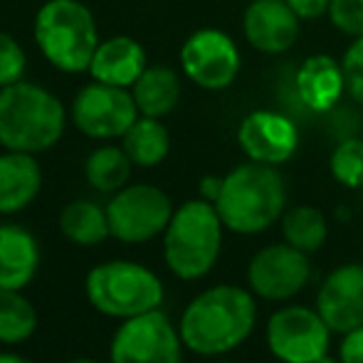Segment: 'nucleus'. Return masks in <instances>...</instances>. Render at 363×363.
<instances>
[{
	"label": "nucleus",
	"mask_w": 363,
	"mask_h": 363,
	"mask_svg": "<svg viewBox=\"0 0 363 363\" xmlns=\"http://www.w3.org/2000/svg\"><path fill=\"white\" fill-rule=\"evenodd\" d=\"M257 309L250 291L235 284L206 289L181 316L183 346L201 356H220L238 349L255 329Z\"/></svg>",
	"instance_id": "nucleus-1"
},
{
	"label": "nucleus",
	"mask_w": 363,
	"mask_h": 363,
	"mask_svg": "<svg viewBox=\"0 0 363 363\" xmlns=\"http://www.w3.org/2000/svg\"><path fill=\"white\" fill-rule=\"evenodd\" d=\"M67 109L43 84L20 79L0 89V146L5 151L45 153L60 144Z\"/></svg>",
	"instance_id": "nucleus-2"
},
{
	"label": "nucleus",
	"mask_w": 363,
	"mask_h": 363,
	"mask_svg": "<svg viewBox=\"0 0 363 363\" xmlns=\"http://www.w3.org/2000/svg\"><path fill=\"white\" fill-rule=\"evenodd\" d=\"M287 191L274 166L250 161L223 178L218 201L213 203L228 230L255 235L282 218Z\"/></svg>",
	"instance_id": "nucleus-3"
},
{
	"label": "nucleus",
	"mask_w": 363,
	"mask_h": 363,
	"mask_svg": "<svg viewBox=\"0 0 363 363\" xmlns=\"http://www.w3.org/2000/svg\"><path fill=\"white\" fill-rule=\"evenodd\" d=\"M40 55L65 74L89 72L99 48L94 13L82 0H48L40 5L33 25Z\"/></svg>",
	"instance_id": "nucleus-4"
},
{
	"label": "nucleus",
	"mask_w": 363,
	"mask_h": 363,
	"mask_svg": "<svg viewBox=\"0 0 363 363\" xmlns=\"http://www.w3.org/2000/svg\"><path fill=\"white\" fill-rule=\"evenodd\" d=\"M223 220L211 201H186L173 211L163 233V257L176 277L201 279L218 262L223 247Z\"/></svg>",
	"instance_id": "nucleus-5"
},
{
	"label": "nucleus",
	"mask_w": 363,
	"mask_h": 363,
	"mask_svg": "<svg viewBox=\"0 0 363 363\" xmlns=\"http://www.w3.org/2000/svg\"><path fill=\"white\" fill-rule=\"evenodd\" d=\"M84 294L94 311L124 321L161 309L163 304L161 279L144 264L129 259L91 267L84 279Z\"/></svg>",
	"instance_id": "nucleus-6"
},
{
	"label": "nucleus",
	"mask_w": 363,
	"mask_h": 363,
	"mask_svg": "<svg viewBox=\"0 0 363 363\" xmlns=\"http://www.w3.org/2000/svg\"><path fill=\"white\" fill-rule=\"evenodd\" d=\"M111 238L126 245H141L166 233L173 218V203L158 186L129 183L106 203Z\"/></svg>",
	"instance_id": "nucleus-7"
},
{
	"label": "nucleus",
	"mask_w": 363,
	"mask_h": 363,
	"mask_svg": "<svg viewBox=\"0 0 363 363\" xmlns=\"http://www.w3.org/2000/svg\"><path fill=\"white\" fill-rule=\"evenodd\" d=\"M69 116L79 134L96 141H111L121 139L141 114L131 89L91 79L74 94Z\"/></svg>",
	"instance_id": "nucleus-8"
},
{
	"label": "nucleus",
	"mask_w": 363,
	"mask_h": 363,
	"mask_svg": "<svg viewBox=\"0 0 363 363\" xmlns=\"http://www.w3.org/2000/svg\"><path fill=\"white\" fill-rule=\"evenodd\" d=\"M111 363H183L181 331L161 309L126 319L116 329L109 351Z\"/></svg>",
	"instance_id": "nucleus-9"
},
{
	"label": "nucleus",
	"mask_w": 363,
	"mask_h": 363,
	"mask_svg": "<svg viewBox=\"0 0 363 363\" xmlns=\"http://www.w3.org/2000/svg\"><path fill=\"white\" fill-rule=\"evenodd\" d=\"M183 74L208 91L228 89L240 74L242 57L228 33L218 28L196 30L181 48Z\"/></svg>",
	"instance_id": "nucleus-10"
},
{
	"label": "nucleus",
	"mask_w": 363,
	"mask_h": 363,
	"mask_svg": "<svg viewBox=\"0 0 363 363\" xmlns=\"http://www.w3.org/2000/svg\"><path fill=\"white\" fill-rule=\"evenodd\" d=\"M331 329L316 309L287 306L272 314L267 324L269 351L284 363H314L329 349Z\"/></svg>",
	"instance_id": "nucleus-11"
},
{
	"label": "nucleus",
	"mask_w": 363,
	"mask_h": 363,
	"mask_svg": "<svg viewBox=\"0 0 363 363\" xmlns=\"http://www.w3.org/2000/svg\"><path fill=\"white\" fill-rule=\"evenodd\" d=\"M311 264L306 252L284 245H269L259 250L247 267V282L255 294L262 299L282 301L299 294L301 287L309 282Z\"/></svg>",
	"instance_id": "nucleus-12"
},
{
	"label": "nucleus",
	"mask_w": 363,
	"mask_h": 363,
	"mask_svg": "<svg viewBox=\"0 0 363 363\" xmlns=\"http://www.w3.org/2000/svg\"><path fill=\"white\" fill-rule=\"evenodd\" d=\"M238 144L250 161L279 166L299 148V129L289 116L272 109H257L242 119Z\"/></svg>",
	"instance_id": "nucleus-13"
},
{
	"label": "nucleus",
	"mask_w": 363,
	"mask_h": 363,
	"mask_svg": "<svg viewBox=\"0 0 363 363\" xmlns=\"http://www.w3.org/2000/svg\"><path fill=\"white\" fill-rule=\"evenodd\" d=\"M242 33L257 52L282 55L299 40L301 18L287 0H252L242 15Z\"/></svg>",
	"instance_id": "nucleus-14"
},
{
	"label": "nucleus",
	"mask_w": 363,
	"mask_h": 363,
	"mask_svg": "<svg viewBox=\"0 0 363 363\" xmlns=\"http://www.w3.org/2000/svg\"><path fill=\"white\" fill-rule=\"evenodd\" d=\"M316 311L326 326L339 334L363 326V264L336 267L321 284Z\"/></svg>",
	"instance_id": "nucleus-15"
},
{
	"label": "nucleus",
	"mask_w": 363,
	"mask_h": 363,
	"mask_svg": "<svg viewBox=\"0 0 363 363\" xmlns=\"http://www.w3.org/2000/svg\"><path fill=\"white\" fill-rule=\"evenodd\" d=\"M146 67L148 57L144 45L129 35H114V38L99 43L94 57H91L89 74L91 79L104 82V84L131 89Z\"/></svg>",
	"instance_id": "nucleus-16"
},
{
	"label": "nucleus",
	"mask_w": 363,
	"mask_h": 363,
	"mask_svg": "<svg viewBox=\"0 0 363 363\" xmlns=\"http://www.w3.org/2000/svg\"><path fill=\"white\" fill-rule=\"evenodd\" d=\"M296 91L306 109L326 114L346 94V77L339 60L331 55H311L296 69Z\"/></svg>",
	"instance_id": "nucleus-17"
},
{
	"label": "nucleus",
	"mask_w": 363,
	"mask_h": 363,
	"mask_svg": "<svg viewBox=\"0 0 363 363\" xmlns=\"http://www.w3.org/2000/svg\"><path fill=\"white\" fill-rule=\"evenodd\" d=\"M43 188V168L33 153H0V216H13L33 206Z\"/></svg>",
	"instance_id": "nucleus-18"
},
{
	"label": "nucleus",
	"mask_w": 363,
	"mask_h": 363,
	"mask_svg": "<svg viewBox=\"0 0 363 363\" xmlns=\"http://www.w3.org/2000/svg\"><path fill=\"white\" fill-rule=\"evenodd\" d=\"M40 267V245L20 225H0V289H25Z\"/></svg>",
	"instance_id": "nucleus-19"
},
{
	"label": "nucleus",
	"mask_w": 363,
	"mask_h": 363,
	"mask_svg": "<svg viewBox=\"0 0 363 363\" xmlns=\"http://www.w3.org/2000/svg\"><path fill=\"white\" fill-rule=\"evenodd\" d=\"M181 77L171 67H163V65L146 67L144 74L131 86L139 114L153 116V119H163V116L171 114L181 101Z\"/></svg>",
	"instance_id": "nucleus-20"
},
{
	"label": "nucleus",
	"mask_w": 363,
	"mask_h": 363,
	"mask_svg": "<svg viewBox=\"0 0 363 363\" xmlns=\"http://www.w3.org/2000/svg\"><path fill=\"white\" fill-rule=\"evenodd\" d=\"M121 148L126 151L134 166L153 168L166 161L168 151H171V134H168L161 119L139 116L129 126V131L121 136Z\"/></svg>",
	"instance_id": "nucleus-21"
},
{
	"label": "nucleus",
	"mask_w": 363,
	"mask_h": 363,
	"mask_svg": "<svg viewBox=\"0 0 363 363\" xmlns=\"http://www.w3.org/2000/svg\"><path fill=\"white\" fill-rule=\"evenodd\" d=\"M60 230L72 245L79 247H94L111 238L106 208L91 201H72L60 213Z\"/></svg>",
	"instance_id": "nucleus-22"
},
{
	"label": "nucleus",
	"mask_w": 363,
	"mask_h": 363,
	"mask_svg": "<svg viewBox=\"0 0 363 363\" xmlns=\"http://www.w3.org/2000/svg\"><path fill=\"white\" fill-rule=\"evenodd\" d=\"M131 158L126 156V151L121 146L104 144L86 156L84 161V178L94 191L99 193H111L121 191L124 186H129L131 178Z\"/></svg>",
	"instance_id": "nucleus-23"
},
{
	"label": "nucleus",
	"mask_w": 363,
	"mask_h": 363,
	"mask_svg": "<svg viewBox=\"0 0 363 363\" xmlns=\"http://www.w3.org/2000/svg\"><path fill=\"white\" fill-rule=\"evenodd\" d=\"M38 331V311L18 289H0V344H25Z\"/></svg>",
	"instance_id": "nucleus-24"
},
{
	"label": "nucleus",
	"mask_w": 363,
	"mask_h": 363,
	"mask_svg": "<svg viewBox=\"0 0 363 363\" xmlns=\"http://www.w3.org/2000/svg\"><path fill=\"white\" fill-rule=\"evenodd\" d=\"M282 233L284 240L291 247L311 255L326 242V218L319 208L314 206H296L284 213L282 218Z\"/></svg>",
	"instance_id": "nucleus-25"
},
{
	"label": "nucleus",
	"mask_w": 363,
	"mask_h": 363,
	"mask_svg": "<svg viewBox=\"0 0 363 363\" xmlns=\"http://www.w3.org/2000/svg\"><path fill=\"white\" fill-rule=\"evenodd\" d=\"M331 176L346 188H363V139H346L331 153Z\"/></svg>",
	"instance_id": "nucleus-26"
},
{
	"label": "nucleus",
	"mask_w": 363,
	"mask_h": 363,
	"mask_svg": "<svg viewBox=\"0 0 363 363\" xmlns=\"http://www.w3.org/2000/svg\"><path fill=\"white\" fill-rule=\"evenodd\" d=\"M25 69H28V55L23 45L10 33L0 30V89L25 79Z\"/></svg>",
	"instance_id": "nucleus-27"
},
{
	"label": "nucleus",
	"mask_w": 363,
	"mask_h": 363,
	"mask_svg": "<svg viewBox=\"0 0 363 363\" xmlns=\"http://www.w3.org/2000/svg\"><path fill=\"white\" fill-rule=\"evenodd\" d=\"M329 18L344 35L363 38V0H331Z\"/></svg>",
	"instance_id": "nucleus-28"
},
{
	"label": "nucleus",
	"mask_w": 363,
	"mask_h": 363,
	"mask_svg": "<svg viewBox=\"0 0 363 363\" xmlns=\"http://www.w3.org/2000/svg\"><path fill=\"white\" fill-rule=\"evenodd\" d=\"M341 67L346 77V94L363 104V38H354V43L344 52Z\"/></svg>",
	"instance_id": "nucleus-29"
},
{
	"label": "nucleus",
	"mask_w": 363,
	"mask_h": 363,
	"mask_svg": "<svg viewBox=\"0 0 363 363\" xmlns=\"http://www.w3.org/2000/svg\"><path fill=\"white\" fill-rule=\"evenodd\" d=\"M341 363H363V326L344 334V341H341Z\"/></svg>",
	"instance_id": "nucleus-30"
},
{
	"label": "nucleus",
	"mask_w": 363,
	"mask_h": 363,
	"mask_svg": "<svg viewBox=\"0 0 363 363\" xmlns=\"http://www.w3.org/2000/svg\"><path fill=\"white\" fill-rule=\"evenodd\" d=\"M287 5L301 20H316L321 15H329L331 0H287Z\"/></svg>",
	"instance_id": "nucleus-31"
},
{
	"label": "nucleus",
	"mask_w": 363,
	"mask_h": 363,
	"mask_svg": "<svg viewBox=\"0 0 363 363\" xmlns=\"http://www.w3.org/2000/svg\"><path fill=\"white\" fill-rule=\"evenodd\" d=\"M220 188H223V178L206 176V178L201 181V196H203V201L216 203V201H218V196H220Z\"/></svg>",
	"instance_id": "nucleus-32"
},
{
	"label": "nucleus",
	"mask_w": 363,
	"mask_h": 363,
	"mask_svg": "<svg viewBox=\"0 0 363 363\" xmlns=\"http://www.w3.org/2000/svg\"><path fill=\"white\" fill-rule=\"evenodd\" d=\"M0 363H30V361L18 354H0Z\"/></svg>",
	"instance_id": "nucleus-33"
},
{
	"label": "nucleus",
	"mask_w": 363,
	"mask_h": 363,
	"mask_svg": "<svg viewBox=\"0 0 363 363\" xmlns=\"http://www.w3.org/2000/svg\"><path fill=\"white\" fill-rule=\"evenodd\" d=\"M314 363H336L334 359H331V356L329 354H324V356H321V359L319 361H314Z\"/></svg>",
	"instance_id": "nucleus-34"
},
{
	"label": "nucleus",
	"mask_w": 363,
	"mask_h": 363,
	"mask_svg": "<svg viewBox=\"0 0 363 363\" xmlns=\"http://www.w3.org/2000/svg\"><path fill=\"white\" fill-rule=\"evenodd\" d=\"M67 363H99V361H94V359H72V361H67Z\"/></svg>",
	"instance_id": "nucleus-35"
}]
</instances>
